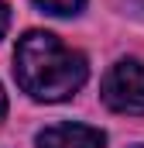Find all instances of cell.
<instances>
[{
    "instance_id": "1",
    "label": "cell",
    "mask_w": 144,
    "mask_h": 148,
    "mask_svg": "<svg viewBox=\"0 0 144 148\" xmlns=\"http://www.w3.org/2000/svg\"><path fill=\"white\" fill-rule=\"evenodd\" d=\"M14 76L21 90L31 93L35 100H65L86 83L89 66L55 35L28 31L14 52Z\"/></svg>"
},
{
    "instance_id": "2",
    "label": "cell",
    "mask_w": 144,
    "mask_h": 148,
    "mask_svg": "<svg viewBox=\"0 0 144 148\" xmlns=\"http://www.w3.org/2000/svg\"><path fill=\"white\" fill-rule=\"evenodd\" d=\"M103 103L117 114H144V62L120 59L103 79Z\"/></svg>"
},
{
    "instance_id": "3",
    "label": "cell",
    "mask_w": 144,
    "mask_h": 148,
    "mask_svg": "<svg viewBox=\"0 0 144 148\" xmlns=\"http://www.w3.org/2000/svg\"><path fill=\"white\" fill-rule=\"evenodd\" d=\"M103 131L86 124H55L38 134V148H103Z\"/></svg>"
},
{
    "instance_id": "4",
    "label": "cell",
    "mask_w": 144,
    "mask_h": 148,
    "mask_svg": "<svg viewBox=\"0 0 144 148\" xmlns=\"http://www.w3.org/2000/svg\"><path fill=\"white\" fill-rule=\"evenodd\" d=\"M45 14H55V17H69V14H79L86 0H35Z\"/></svg>"
},
{
    "instance_id": "5",
    "label": "cell",
    "mask_w": 144,
    "mask_h": 148,
    "mask_svg": "<svg viewBox=\"0 0 144 148\" xmlns=\"http://www.w3.org/2000/svg\"><path fill=\"white\" fill-rule=\"evenodd\" d=\"M7 24H10V10H7V3L0 0V38H3V31H7Z\"/></svg>"
},
{
    "instance_id": "6",
    "label": "cell",
    "mask_w": 144,
    "mask_h": 148,
    "mask_svg": "<svg viewBox=\"0 0 144 148\" xmlns=\"http://www.w3.org/2000/svg\"><path fill=\"white\" fill-rule=\"evenodd\" d=\"M7 114V97H3V90H0V117Z\"/></svg>"
},
{
    "instance_id": "7",
    "label": "cell",
    "mask_w": 144,
    "mask_h": 148,
    "mask_svg": "<svg viewBox=\"0 0 144 148\" xmlns=\"http://www.w3.org/2000/svg\"><path fill=\"white\" fill-rule=\"evenodd\" d=\"M137 148H144V145H137Z\"/></svg>"
}]
</instances>
